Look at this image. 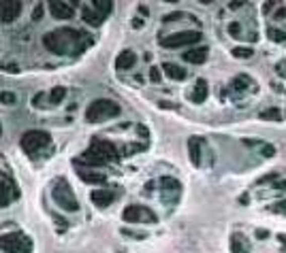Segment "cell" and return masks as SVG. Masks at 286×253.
Returning <instances> with one entry per match:
<instances>
[{"label": "cell", "mask_w": 286, "mask_h": 253, "mask_svg": "<svg viewBox=\"0 0 286 253\" xmlns=\"http://www.w3.org/2000/svg\"><path fill=\"white\" fill-rule=\"evenodd\" d=\"M43 45L56 56H82L92 45V36L77 28H56L43 36Z\"/></svg>", "instance_id": "cell-1"}, {"label": "cell", "mask_w": 286, "mask_h": 253, "mask_svg": "<svg viewBox=\"0 0 286 253\" xmlns=\"http://www.w3.org/2000/svg\"><path fill=\"white\" fill-rule=\"evenodd\" d=\"M77 162H82L86 166H92V168L115 164V162H120V151L111 141L92 139V143L88 145V149L77 158Z\"/></svg>", "instance_id": "cell-2"}, {"label": "cell", "mask_w": 286, "mask_h": 253, "mask_svg": "<svg viewBox=\"0 0 286 253\" xmlns=\"http://www.w3.org/2000/svg\"><path fill=\"white\" fill-rule=\"evenodd\" d=\"M152 189L158 192L160 202L165 206H175L182 198V183L173 177H158L154 181H150L146 185V192H152Z\"/></svg>", "instance_id": "cell-3"}, {"label": "cell", "mask_w": 286, "mask_h": 253, "mask_svg": "<svg viewBox=\"0 0 286 253\" xmlns=\"http://www.w3.org/2000/svg\"><path fill=\"white\" fill-rule=\"evenodd\" d=\"M120 113H122V106L115 100H109V98H96V100H92L86 108V121L88 123H103V121L120 117Z\"/></svg>", "instance_id": "cell-4"}, {"label": "cell", "mask_w": 286, "mask_h": 253, "mask_svg": "<svg viewBox=\"0 0 286 253\" xmlns=\"http://www.w3.org/2000/svg\"><path fill=\"white\" fill-rule=\"evenodd\" d=\"M20 145L30 158H39L43 153H51V134L45 130H28L22 134Z\"/></svg>", "instance_id": "cell-5"}, {"label": "cell", "mask_w": 286, "mask_h": 253, "mask_svg": "<svg viewBox=\"0 0 286 253\" xmlns=\"http://www.w3.org/2000/svg\"><path fill=\"white\" fill-rule=\"evenodd\" d=\"M256 92H258V83L250 75L241 72V75L231 79V83L225 87V92H222V98H231L233 102H241V100H246L248 96H254Z\"/></svg>", "instance_id": "cell-6"}, {"label": "cell", "mask_w": 286, "mask_h": 253, "mask_svg": "<svg viewBox=\"0 0 286 253\" xmlns=\"http://www.w3.org/2000/svg\"><path fill=\"white\" fill-rule=\"evenodd\" d=\"M51 198L62 211H66V213H77L79 211V200H77V196L73 192V187H70V183L64 177H58L56 181H53Z\"/></svg>", "instance_id": "cell-7"}, {"label": "cell", "mask_w": 286, "mask_h": 253, "mask_svg": "<svg viewBox=\"0 0 286 253\" xmlns=\"http://www.w3.org/2000/svg\"><path fill=\"white\" fill-rule=\"evenodd\" d=\"M203 39L201 30H182V32H173V34H160L158 43L167 49H177V47H192Z\"/></svg>", "instance_id": "cell-8"}, {"label": "cell", "mask_w": 286, "mask_h": 253, "mask_svg": "<svg viewBox=\"0 0 286 253\" xmlns=\"http://www.w3.org/2000/svg\"><path fill=\"white\" fill-rule=\"evenodd\" d=\"M0 245H3L5 253H32L34 249L32 238L24 232H5L0 238Z\"/></svg>", "instance_id": "cell-9"}, {"label": "cell", "mask_w": 286, "mask_h": 253, "mask_svg": "<svg viewBox=\"0 0 286 253\" xmlns=\"http://www.w3.org/2000/svg\"><path fill=\"white\" fill-rule=\"evenodd\" d=\"M122 221L126 223H158V215L143 204H128L122 211Z\"/></svg>", "instance_id": "cell-10"}, {"label": "cell", "mask_w": 286, "mask_h": 253, "mask_svg": "<svg viewBox=\"0 0 286 253\" xmlns=\"http://www.w3.org/2000/svg\"><path fill=\"white\" fill-rule=\"evenodd\" d=\"M229 34L233 36V39H237V41H248V43L258 41V28H256V24L252 20H246V22L235 20V22H231L229 24Z\"/></svg>", "instance_id": "cell-11"}, {"label": "cell", "mask_w": 286, "mask_h": 253, "mask_svg": "<svg viewBox=\"0 0 286 253\" xmlns=\"http://www.w3.org/2000/svg\"><path fill=\"white\" fill-rule=\"evenodd\" d=\"M0 185H3V206H11L17 198H20V185L15 183L13 175L9 173V170H3V175H0Z\"/></svg>", "instance_id": "cell-12"}, {"label": "cell", "mask_w": 286, "mask_h": 253, "mask_svg": "<svg viewBox=\"0 0 286 253\" xmlns=\"http://www.w3.org/2000/svg\"><path fill=\"white\" fill-rule=\"evenodd\" d=\"M75 173L79 175V179L84 183H90V185H101V183H107V175L101 173V170H94L92 166H84L82 162L75 160Z\"/></svg>", "instance_id": "cell-13"}, {"label": "cell", "mask_w": 286, "mask_h": 253, "mask_svg": "<svg viewBox=\"0 0 286 253\" xmlns=\"http://www.w3.org/2000/svg\"><path fill=\"white\" fill-rule=\"evenodd\" d=\"M115 198H118V189L115 187H105V189H94V192H90V200H92L94 206H98V209L111 206Z\"/></svg>", "instance_id": "cell-14"}, {"label": "cell", "mask_w": 286, "mask_h": 253, "mask_svg": "<svg viewBox=\"0 0 286 253\" xmlns=\"http://www.w3.org/2000/svg\"><path fill=\"white\" fill-rule=\"evenodd\" d=\"M79 3H64V0H51L49 3V13L56 17V20H70L75 15V7Z\"/></svg>", "instance_id": "cell-15"}, {"label": "cell", "mask_w": 286, "mask_h": 253, "mask_svg": "<svg viewBox=\"0 0 286 253\" xmlns=\"http://www.w3.org/2000/svg\"><path fill=\"white\" fill-rule=\"evenodd\" d=\"M203 149H205V141L201 137H190L188 139V160L196 168L203 166Z\"/></svg>", "instance_id": "cell-16"}, {"label": "cell", "mask_w": 286, "mask_h": 253, "mask_svg": "<svg viewBox=\"0 0 286 253\" xmlns=\"http://www.w3.org/2000/svg\"><path fill=\"white\" fill-rule=\"evenodd\" d=\"M24 5L20 0H5L3 3V24H13L22 15Z\"/></svg>", "instance_id": "cell-17"}, {"label": "cell", "mask_w": 286, "mask_h": 253, "mask_svg": "<svg viewBox=\"0 0 286 253\" xmlns=\"http://www.w3.org/2000/svg\"><path fill=\"white\" fill-rule=\"evenodd\" d=\"M207 96H209V85H207V81H205V79H196L194 87L188 92V100L194 102V104H203L205 100H207Z\"/></svg>", "instance_id": "cell-18"}, {"label": "cell", "mask_w": 286, "mask_h": 253, "mask_svg": "<svg viewBox=\"0 0 286 253\" xmlns=\"http://www.w3.org/2000/svg\"><path fill=\"white\" fill-rule=\"evenodd\" d=\"M207 56H209V49L207 47H192L188 51H184L182 60L188 62V64H194V66H201L207 62Z\"/></svg>", "instance_id": "cell-19"}, {"label": "cell", "mask_w": 286, "mask_h": 253, "mask_svg": "<svg viewBox=\"0 0 286 253\" xmlns=\"http://www.w3.org/2000/svg\"><path fill=\"white\" fill-rule=\"evenodd\" d=\"M250 251H252V245L248 242L246 234L241 232L231 234V253H250Z\"/></svg>", "instance_id": "cell-20"}, {"label": "cell", "mask_w": 286, "mask_h": 253, "mask_svg": "<svg viewBox=\"0 0 286 253\" xmlns=\"http://www.w3.org/2000/svg\"><path fill=\"white\" fill-rule=\"evenodd\" d=\"M137 64V53L130 49H124L118 58H115V68L118 70H130Z\"/></svg>", "instance_id": "cell-21"}, {"label": "cell", "mask_w": 286, "mask_h": 253, "mask_svg": "<svg viewBox=\"0 0 286 253\" xmlns=\"http://www.w3.org/2000/svg\"><path fill=\"white\" fill-rule=\"evenodd\" d=\"M82 17H84V22H86L88 26H92V28H98V26H103V22L107 20V17H103L101 13H96L90 5H84Z\"/></svg>", "instance_id": "cell-22"}, {"label": "cell", "mask_w": 286, "mask_h": 253, "mask_svg": "<svg viewBox=\"0 0 286 253\" xmlns=\"http://www.w3.org/2000/svg\"><path fill=\"white\" fill-rule=\"evenodd\" d=\"M163 70H165V75L171 81H186V79H188V70L182 68V66H177V64H171V62H165Z\"/></svg>", "instance_id": "cell-23"}, {"label": "cell", "mask_w": 286, "mask_h": 253, "mask_svg": "<svg viewBox=\"0 0 286 253\" xmlns=\"http://www.w3.org/2000/svg\"><path fill=\"white\" fill-rule=\"evenodd\" d=\"M258 119H263V121H282L284 119V115L278 106H267L263 108V111H258Z\"/></svg>", "instance_id": "cell-24"}, {"label": "cell", "mask_w": 286, "mask_h": 253, "mask_svg": "<svg viewBox=\"0 0 286 253\" xmlns=\"http://www.w3.org/2000/svg\"><path fill=\"white\" fill-rule=\"evenodd\" d=\"M45 98H47V108H49V106H58V104L66 98V87H62V85L53 87L49 94H45Z\"/></svg>", "instance_id": "cell-25"}, {"label": "cell", "mask_w": 286, "mask_h": 253, "mask_svg": "<svg viewBox=\"0 0 286 253\" xmlns=\"http://www.w3.org/2000/svg\"><path fill=\"white\" fill-rule=\"evenodd\" d=\"M96 13H101L103 17H109V13L113 11V0H92V3H88Z\"/></svg>", "instance_id": "cell-26"}, {"label": "cell", "mask_w": 286, "mask_h": 253, "mask_svg": "<svg viewBox=\"0 0 286 253\" xmlns=\"http://www.w3.org/2000/svg\"><path fill=\"white\" fill-rule=\"evenodd\" d=\"M267 39L269 41H273V43H286V32L284 30H280L278 26H271L269 24V28H267Z\"/></svg>", "instance_id": "cell-27"}, {"label": "cell", "mask_w": 286, "mask_h": 253, "mask_svg": "<svg viewBox=\"0 0 286 253\" xmlns=\"http://www.w3.org/2000/svg\"><path fill=\"white\" fill-rule=\"evenodd\" d=\"M271 26H278L280 30L286 32V7H284V5H282L278 11H275V15L271 17Z\"/></svg>", "instance_id": "cell-28"}, {"label": "cell", "mask_w": 286, "mask_h": 253, "mask_svg": "<svg viewBox=\"0 0 286 253\" xmlns=\"http://www.w3.org/2000/svg\"><path fill=\"white\" fill-rule=\"evenodd\" d=\"M231 53H233L237 60H250V58L254 56V49L252 47H235Z\"/></svg>", "instance_id": "cell-29"}, {"label": "cell", "mask_w": 286, "mask_h": 253, "mask_svg": "<svg viewBox=\"0 0 286 253\" xmlns=\"http://www.w3.org/2000/svg\"><path fill=\"white\" fill-rule=\"evenodd\" d=\"M269 211L275 213V215H286V198H284V200L273 202V204L269 206Z\"/></svg>", "instance_id": "cell-30"}, {"label": "cell", "mask_w": 286, "mask_h": 253, "mask_svg": "<svg viewBox=\"0 0 286 253\" xmlns=\"http://www.w3.org/2000/svg\"><path fill=\"white\" fill-rule=\"evenodd\" d=\"M258 149H261V156H263V158H267V160L275 156V147H273V145H269V143H263Z\"/></svg>", "instance_id": "cell-31"}, {"label": "cell", "mask_w": 286, "mask_h": 253, "mask_svg": "<svg viewBox=\"0 0 286 253\" xmlns=\"http://www.w3.org/2000/svg\"><path fill=\"white\" fill-rule=\"evenodd\" d=\"M271 192H275V194L286 192V179H278V181H275V183L271 185Z\"/></svg>", "instance_id": "cell-32"}, {"label": "cell", "mask_w": 286, "mask_h": 253, "mask_svg": "<svg viewBox=\"0 0 286 253\" xmlns=\"http://www.w3.org/2000/svg\"><path fill=\"white\" fill-rule=\"evenodd\" d=\"M275 72H278V77L286 79V58H284V60H280L278 64H275Z\"/></svg>", "instance_id": "cell-33"}, {"label": "cell", "mask_w": 286, "mask_h": 253, "mask_svg": "<svg viewBox=\"0 0 286 253\" xmlns=\"http://www.w3.org/2000/svg\"><path fill=\"white\" fill-rule=\"evenodd\" d=\"M278 179H280V175H278V173H269L267 177L258 179V185H265V183H269V181H273V183H275V181H278Z\"/></svg>", "instance_id": "cell-34"}, {"label": "cell", "mask_w": 286, "mask_h": 253, "mask_svg": "<svg viewBox=\"0 0 286 253\" xmlns=\"http://www.w3.org/2000/svg\"><path fill=\"white\" fill-rule=\"evenodd\" d=\"M278 5H280V3H271V0H269V3H263V13L267 15V13H271L273 9H280Z\"/></svg>", "instance_id": "cell-35"}, {"label": "cell", "mask_w": 286, "mask_h": 253, "mask_svg": "<svg viewBox=\"0 0 286 253\" xmlns=\"http://www.w3.org/2000/svg\"><path fill=\"white\" fill-rule=\"evenodd\" d=\"M13 102H15V94L3 92V104H13Z\"/></svg>", "instance_id": "cell-36"}, {"label": "cell", "mask_w": 286, "mask_h": 253, "mask_svg": "<svg viewBox=\"0 0 286 253\" xmlns=\"http://www.w3.org/2000/svg\"><path fill=\"white\" fill-rule=\"evenodd\" d=\"M160 77H163V75H160V68L152 66V70H150V79H152V81H156V83H158V81H160Z\"/></svg>", "instance_id": "cell-37"}, {"label": "cell", "mask_w": 286, "mask_h": 253, "mask_svg": "<svg viewBox=\"0 0 286 253\" xmlns=\"http://www.w3.org/2000/svg\"><path fill=\"white\" fill-rule=\"evenodd\" d=\"M53 221L58 223V228H60V230H66V225H68V223H66V219H62L60 215H53Z\"/></svg>", "instance_id": "cell-38"}, {"label": "cell", "mask_w": 286, "mask_h": 253, "mask_svg": "<svg viewBox=\"0 0 286 253\" xmlns=\"http://www.w3.org/2000/svg\"><path fill=\"white\" fill-rule=\"evenodd\" d=\"M41 17H43V5H37V9L32 11V20L37 22V20H41Z\"/></svg>", "instance_id": "cell-39"}, {"label": "cell", "mask_w": 286, "mask_h": 253, "mask_svg": "<svg viewBox=\"0 0 286 253\" xmlns=\"http://www.w3.org/2000/svg\"><path fill=\"white\" fill-rule=\"evenodd\" d=\"M124 234H128V236H132V238H148V234L146 232H128V230H122Z\"/></svg>", "instance_id": "cell-40"}, {"label": "cell", "mask_w": 286, "mask_h": 253, "mask_svg": "<svg viewBox=\"0 0 286 253\" xmlns=\"http://www.w3.org/2000/svg\"><path fill=\"white\" fill-rule=\"evenodd\" d=\"M267 236H269V232H267V230H256V238L258 240H265Z\"/></svg>", "instance_id": "cell-41"}, {"label": "cell", "mask_w": 286, "mask_h": 253, "mask_svg": "<svg viewBox=\"0 0 286 253\" xmlns=\"http://www.w3.org/2000/svg\"><path fill=\"white\" fill-rule=\"evenodd\" d=\"M246 3H229V9L231 11H237V9H244Z\"/></svg>", "instance_id": "cell-42"}, {"label": "cell", "mask_w": 286, "mask_h": 253, "mask_svg": "<svg viewBox=\"0 0 286 253\" xmlns=\"http://www.w3.org/2000/svg\"><path fill=\"white\" fill-rule=\"evenodd\" d=\"M278 240L282 242V251L286 253V234H278Z\"/></svg>", "instance_id": "cell-43"}, {"label": "cell", "mask_w": 286, "mask_h": 253, "mask_svg": "<svg viewBox=\"0 0 286 253\" xmlns=\"http://www.w3.org/2000/svg\"><path fill=\"white\" fill-rule=\"evenodd\" d=\"M3 68H5V70H11V72H20V68H17V66H13V64H5Z\"/></svg>", "instance_id": "cell-44"}, {"label": "cell", "mask_w": 286, "mask_h": 253, "mask_svg": "<svg viewBox=\"0 0 286 253\" xmlns=\"http://www.w3.org/2000/svg\"><path fill=\"white\" fill-rule=\"evenodd\" d=\"M160 104H163V108H173L175 104H171V102H160Z\"/></svg>", "instance_id": "cell-45"}]
</instances>
